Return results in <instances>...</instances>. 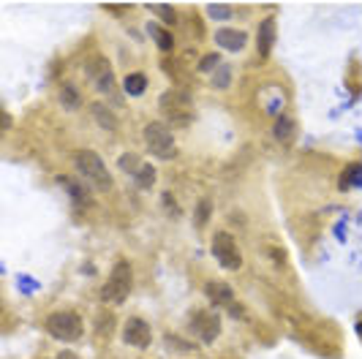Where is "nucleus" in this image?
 Segmentation results:
<instances>
[{
  "instance_id": "obj_1",
  "label": "nucleus",
  "mask_w": 362,
  "mask_h": 359,
  "mask_svg": "<svg viewBox=\"0 0 362 359\" xmlns=\"http://www.w3.org/2000/svg\"><path fill=\"white\" fill-rule=\"evenodd\" d=\"M74 166H76L79 177L88 180L95 191H109V188H112V175H109L107 163L101 161L98 153H93V150H79V153L74 155Z\"/></svg>"
},
{
  "instance_id": "obj_2",
  "label": "nucleus",
  "mask_w": 362,
  "mask_h": 359,
  "mask_svg": "<svg viewBox=\"0 0 362 359\" xmlns=\"http://www.w3.org/2000/svg\"><path fill=\"white\" fill-rule=\"evenodd\" d=\"M131 283H134V269L126 259H120L112 272H109V281L101 288V300L104 302H112V305H123L131 294Z\"/></svg>"
},
{
  "instance_id": "obj_3",
  "label": "nucleus",
  "mask_w": 362,
  "mask_h": 359,
  "mask_svg": "<svg viewBox=\"0 0 362 359\" xmlns=\"http://www.w3.org/2000/svg\"><path fill=\"white\" fill-rule=\"evenodd\" d=\"M47 332L52 335L54 341L60 343H76L82 338V332H85V324L82 319L71 313V310H57V313H49L47 316Z\"/></svg>"
},
{
  "instance_id": "obj_4",
  "label": "nucleus",
  "mask_w": 362,
  "mask_h": 359,
  "mask_svg": "<svg viewBox=\"0 0 362 359\" xmlns=\"http://www.w3.org/2000/svg\"><path fill=\"white\" fill-rule=\"evenodd\" d=\"M145 144L153 155H158V158H163V161L175 158V153H177V147H175V136H172V131L163 126V123H147L145 126Z\"/></svg>"
},
{
  "instance_id": "obj_5",
  "label": "nucleus",
  "mask_w": 362,
  "mask_h": 359,
  "mask_svg": "<svg viewBox=\"0 0 362 359\" xmlns=\"http://www.w3.org/2000/svg\"><path fill=\"white\" fill-rule=\"evenodd\" d=\"M213 256L218 259V264L229 272L243 267V256H240V248H237L235 237L229 232H218L213 237Z\"/></svg>"
},
{
  "instance_id": "obj_6",
  "label": "nucleus",
  "mask_w": 362,
  "mask_h": 359,
  "mask_svg": "<svg viewBox=\"0 0 362 359\" xmlns=\"http://www.w3.org/2000/svg\"><path fill=\"white\" fill-rule=\"evenodd\" d=\"M161 112L175 126H185L191 123V98L180 90H169L161 95Z\"/></svg>"
},
{
  "instance_id": "obj_7",
  "label": "nucleus",
  "mask_w": 362,
  "mask_h": 359,
  "mask_svg": "<svg viewBox=\"0 0 362 359\" xmlns=\"http://www.w3.org/2000/svg\"><path fill=\"white\" fill-rule=\"evenodd\" d=\"M85 73L93 79V85L98 88V93H104V95H112L117 85H115V73L109 69V63L104 57H93L90 63L85 66Z\"/></svg>"
},
{
  "instance_id": "obj_8",
  "label": "nucleus",
  "mask_w": 362,
  "mask_h": 359,
  "mask_svg": "<svg viewBox=\"0 0 362 359\" xmlns=\"http://www.w3.org/2000/svg\"><path fill=\"white\" fill-rule=\"evenodd\" d=\"M191 322H194L191 326H194V332H197V338L202 343H213L218 338V332H221V319L213 310H197Z\"/></svg>"
},
{
  "instance_id": "obj_9",
  "label": "nucleus",
  "mask_w": 362,
  "mask_h": 359,
  "mask_svg": "<svg viewBox=\"0 0 362 359\" xmlns=\"http://www.w3.org/2000/svg\"><path fill=\"white\" fill-rule=\"evenodd\" d=\"M150 326H147L145 319H128L126 329H123V341L134 348H147L150 346Z\"/></svg>"
},
{
  "instance_id": "obj_10",
  "label": "nucleus",
  "mask_w": 362,
  "mask_h": 359,
  "mask_svg": "<svg viewBox=\"0 0 362 359\" xmlns=\"http://www.w3.org/2000/svg\"><path fill=\"white\" fill-rule=\"evenodd\" d=\"M272 47H275V19L267 17L262 19V25H259V33H256V49L262 57H270Z\"/></svg>"
},
{
  "instance_id": "obj_11",
  "label": "nucleus",
  "mask_w": 362,
  "mask_h": 359,
  "mask_svg": "<svg viewBox=\"0 0 362 359\" xmlns=\"http://www.w3.org/2000/svg\"><path fill=\"white\" fill-rule=\"evenodd\" d=\"M216 41L221 49L226 52H240L245 47V33L243 30H232V28H221L216 33Z\"/></svg>"
},
{
  "instance_id": "obj_12",
  "label": "nucleus",
  "mask_w": 362,
  "mask_h": 359,
  "mask_svg": "<svg viewBox=\"0 0 362 359\" xmlns=\"http://www.w3.org/2000/svg\"><path fill=\"white\" fill-rule=\"evenodd\" d=\"M204 294H207V300L216 302V305H232V302H235V291L226 286V283H221V281H210V283L204 286Z\"/></svg>"
},
{
  "instance_id": "obj_13",
  "label": "nucleus",
  "mask_w": 362,
  "mask_h": 359,
  "mask_svg": "<svg viewBox=\"0 0 362 359\" xmlns=\"http://www.w3.org/2000/svg\"><path fill=\"white\" fill-rule=\"evenodd\" d=\"M93 117L98 120V126L104 128V131H115L117 128V117L109 112V107L104 104H93Z\"/></svg>"
},
{
  "instance_id": "obj_14",
  "label": "nucleus",
  "mask_w": 362,
  "mask_h": 359,
  "mask_svg": "<svg viewBox=\"0 0 362 359\" xmlns=\"http://www.w3.org/2000/svg\"><path fill=\"white\" fill-rule=\"evenodd\" d=\"M60 101H63V107H66V109H79V107H82V95H79V90L74 88L71 82H66V85L60 88Z\"/></svg>"
},
{
  "instance_id": "obj_15",
  "label": "nucleus",
  "mask_w": 362,
  "mask_h": 359,
  "mask_svg": "<svg viewBox=\"0 0 362 359\" xmlns=\"http://www.w3.org/2000/svg\"><path fill=\"white\" fill-rule=\"evenodd\" d=\"M147 88V76L145 73H128L126 82H123V90L128 95H142Z\"/></svg>"
},
{
  "instance_id": "obj_16",
  "label": "nucleus",
  "mask_w": 362,
  "mask_h": 359,
  "mask_svg": "<svg viewBox=\"0 0 362 359\" xmlns=\"http://www.w3.org/2000/svg\"><path fill=\"white\" fill-rule=\"evenodd\" d=\"M134 182L142 188V191H147V188H153V182H156V169L150 166V163H142V169L134 175Z\"/></svg>"
},
{
  "instance_id": "obj_17",
  "label": "nucleus",
  "mask_w": 362,
  "mask_h": 359,
  "mask_svg": "<svg viewBox=\"0 0 362 359\" xmlns=\"http://www.w3.org/2000/svg\"><path fill=\"white\" fill-rule=\"evenodd\" d=\"M207 14H210V19H216V22H226V19H232V6H226V3H210L207 6Z\"/></svg>"
},
{
  "instance_id": "obj_18",
  "label": "nucleus",
  "mask_w": 362,
  "mask_h": 359,
  "mask_svg": "<svg viewBox=\"0 0 362 359\" xmlns=\"http://www.w3.org/2000/svg\"><path fill=\"white\" fill-rule=\"evenodd\" d=\"M275 136H278L281 142H291V136H294V123H291L289 117H281V120H278Z\"/></svg>"
},
{
  "instance_id": "obj_19",
  "label": "nucleus",
  "mask_w": 362,
  "mask_h": 359,
  "mask_svg": "<svg viewBox=\"0 0 362 359\" xmlns=\"http://www.w3.org/2000/svg\"><path fill=\"white\" fill-rule=\"evenodd\" d=\"M117 163H120V169H123L126 175H131V177H134V175H136V172L142 169V161H139L136 155H131V153L120 155V161H117Z\"/></svg>"
},
{
  "instance_id": "obj_20",
  "label": "nucleus",
  "mask_w": 362,
  "mask_h": 359,
  "mask_svg": "<svg viewBox=\"0 0 362 359\" xmlns=\"http://www.w3.org/2000/svg\"><path fill=\"white\" fill-rule=\"evenodd\" d=\"M150 33L158 38V47H161L163 52L175 47V44H172V36H169V30H163V28H158V25H150Z\"/></svg>"
},
{
  "instance_id": "obj_21",
  "label": "nucleus",
  "mask_w": 362,
  "mask_h": 359,
  "mask_svg": "<svg viewBox=\"0 0 362 359\" xmlns=\"http://www.w3.org/2000/svg\"><path fill=\"white\" fill-rule=\"evenodd\" d=\"M221 66H223V63H221L218 54H207V57L199 63V71H213V69H221Z\"/></svg>"
},
{
  "instance_id": "obj_22",
  "label": "nucleus",
  "mask_w": 362,
  "mask_h": 359,
  "mask_svg": "<svg viewBox=\"0 0 362 359\" xmlns=\"http://www.w3.org/2000/svg\"><path fill=\"white\" fill-rule=\"evenodd\" d=\"M197 226H204V223H207V218H210V199H202L199 201V213H197Z\"/></svg>"
},
{
  "instance_id": "obj_23",
  "label": "nucleus",
  "mask_w": 362,
  "mask_h": 359,
  "mask_svg": "<svg viewBox=\"0 0 362 359\" xmlns=\"http://www.w3.org/2000/svg\"><path fill=\"white\" fill-rule=\"evenodd\" d=\"M153 11H156V14H161L166 25H175V11H172L169 6H153Z\"/></svg>"
},
{
  "instance_id": "obj_24",
  "label": "nucleus",
  "mask_w": 362,
  "mask_h": 359,
  "mask_svg": "<svg viewBox=\"0 0 362 359\" xmlns=\"http://www.w3.org/2000/svg\"><path fill=\"white\" fill-rule=\"evenodd\" d=\"M229 69L226 66H221V73H216V88H229Z\"/></svg>"
},
{
  "instance_id": "obj_25",
  "label": "nucleus",
  "mask_w": 362,
  "mask_h": 359,
  "mask_svg": "<svg viewBox=\"0 0 362 359\" xmlns=\"http://www.w3.org/2000/svg\"><path fill=\"white\" fill-rule=\"evenodd\" d=\"M60 359H74V357H71V354H63V357H60Z\"/></svg>"
}]
</instances>
